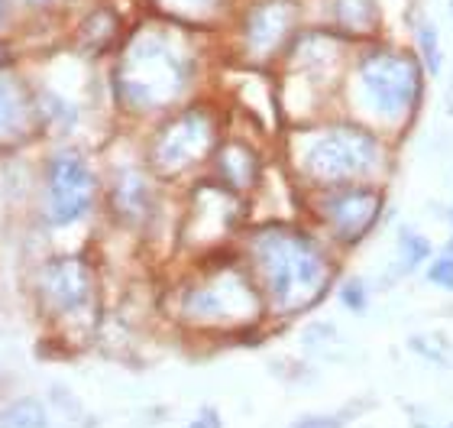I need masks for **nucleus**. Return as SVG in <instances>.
<instances>
[{
  "label": "nucleus",
  "mask_w": 453,
  "mask_h": 428,
  "mask_svg": "<svg viewBox=\"0 0 453 428\" xmlns=\"http://www.w3.org/2000/svg\"><path fill=\"white\" fill-rule=\"evenodd\" d=\"M188 428H224V425H220V416H218V412H214V409H204L198 416V419L191 422Z\"/></svg>",
  "instance_id": "obj_15"
},
{
  "label": "nucleus",
  "mask_w": 453,
  "mask_h": 428,
  "mask_svg": "<svg viewBox=\"0 0 453 428\" xmlns=\"http://www.w3.org/2000/svg\"><path fill=\"white\" fill-rule=\"evenodd\" d=\"M340 299H343V305H349L353 312H363V305H366V292H363L359 283H349L347 289L340 292Z\"/></svg>",
  "instance_id": "obj_14"
},
{
  "label": "nucleus",
  "mask_w": 453,
  "mask_h": 428,
  "mask_svg": "<svg viewBox=\"0 0 453 428\" xmlns=\"http://www.w3.org/2000/svg\"><path fill=\"white\" fill-rule=\"evenodd\" d=\"M95 201V175L78 156H58L49 166V205L46 214L56 228L85 218Z\"/></svg>",
  "instance_id": "obj_5"
},
{
  "label": "nucleus",
  "mask_w": 453,
  "mask_h": 428,
  "mask_svg": "<svg viewBox=\"0 0 453 428\" xmlns=\"http://www.w3.org/2000/svg\"><path fill=\"white\" fill-rule=\"evenodd\" d=\"M427 279H431V283H437V285H444V289H453V253L434 260V263H431V269H427Z\"/></svg>",
  "instance_id": "obj_13"
},
{
  "label": "nucleus",
  "mask_w": 453,
  "mask_h": 428,
  "mask_svg": "<svg viewBox=\"0 0 453 428\" xmlns=\"http://www.w3.org/2000/svg\"><path fill=\"white\" fill-rule=\"evenodd\" d=\"M0 428H49V412L39 400L27 396L0 412Z\"/></svg>",
  "instance_id": "obj_9"
},
{
  "label": "nucleus",
  "mask_w": 453,
  "mask_h": 428,
  "mask_svg": "<svg viewBox=\"0 0 453 428\" xmlns=\"http://www.w3.org/2000/svg\"><path fill=\"white\" fill-rule=\"evenodd\" d=\"M402 250H405L408 267H418V263L427 257V250H431V247H427L425 237H418V234H411V230H408L405 237H402Z\"/></svg>",
  "instance_id": "obj_12"
},
{
  "label": "nucleus",
  "mask_w": 453,
  "mask_h": 428,
  "mask_svg": "<svg viewBox=\"0 0 453 428\" xmlns=\"http://www.w3.org/2000/svg\"><path fill=\"white\" fill-rule=\"evenodd\" d=\"M42 289L58 312H81L91 299V279L81 260H56L42 273Z\"/></svg>",
  "instance_id": "obj_8"
},
{
  "label": "nucleus",
  "mask_w": 453,
  "mask_h": 428,
  "mask_svg": "<svg viewBox=\"0 0 453 428\" xmlns=\"http://www.w3.org/2000/svg\"><path fill=\"white\" fill-rule=\"evenodd\" d=\"M359 82L366 88L369 105L386 117L408 114L421 91V75H418L415 62L405 56H388V52L363 58Z\"/></svg>",
  "instance_id": "obj_3"
},
{
  "label": "nucleus",
  "mask_w": 453,
  "mask_h": 428,
  "mask_svg": "<svg viewBox=\"0 0 453 428\" xmlns=\"http://www.w3.org/2000/svg\"><path fill=\"white\" fill-rule=\"evenodd\" d=\"M23 121V101H19L17 88L0 82V136H10Z\"/></svg>",
  "instance_id": "obj_10"
},
{
  "label": "nucleus",
  "mask_w": 453,
  "mask_h": 428,
  "mask_svg": "<svg viewBox=\"0 0 453 428\" xmlns=\"http://www.w3.org/2000/svg\"><path fill=\"white\" fill-rule=\"evenodd\" d=\"M418 46H421V56L427 62V72H437L441 68V39H437L434 23H421L418 27Z\"/></svg>",
  "instance_id": "obj_11"
},
{
  "label": "nucleus",
  "mask_w": 453,
  "mask_h": 428,
  "mask_svg": "<svg viewBox=\"0 0 453 428\" xmlns=\"http://www.w3.org/2000/svg\"><path fill=\"white\" fill-rule=\"evenodd\" d=\"M450 428H453V425H450Z\"/></svg>",
  "instance_id": "obj_18"
},
{
  "label": "nucleus",
  "mask_w": 453,
  "mask_h": 428,
  "mask_svg": "<svg viewBox=\"0 0 453 428\" xmlns=\"http://www.w3.org/2000/svg\"><path fill=\"white\" fill-rule=\"evenodd\" d=\"M256 263L279 308H302L321 292L327 267L311 240L285 230H269L256 240Z\"/></svg>",
  "instance_id": "obj_1"
},
{
  "label": "nucleus",
  "mask_w": 453,
  "mask_h": 428,
  "mask_svg": "<svg viewBox=\"0 0 453 428\" xmlns=\"http://www.w3.org/2000/svg\"><path fill=\"white\" fill-rule=\"evenodd\" d=\"M379 211V198L366 189H349V191H337L331 198L324 201V214L334 224L343 240H359L372 228Z\"/></svg>",
  "instance_id": "obj_7"
},
{
  "label": "nucleus",
  "mask_w": 453,
  "mask_h": 428,
  "mask_svg": "<svg viewBox=\"0 0 453 428\" xmlns=\"http://www.w3.org/2000/svg\"><path fill=\"white\" fill-rule=\"evenodd\" d=\"M185 85V66L159 39H142L127 58L123 68V88L127 97L140 107L165 105L179 95Z\"/></svg>",
  "instance_id": "obj_2"
},
{
  "label": "nucleus",
  "mask_w": 453,
  "mask_h": 428,
  "mask_svg": "<svg viewBox=\"0 0 453 428\" xmlns=\"http://www.w3.org/2000/svg\"><path fill=\"white\" fill-rule=\"evenodd\" d=\"M292 428H340V422L337 419H302Z\"/></svg>",
  "instance_id": "obj_16"
},
{
  "label": "nucleus",
  "mask_w": 453,
  "mask_h": 428,
  "mask_svg": "<svg viewBox=\"0 0 453 428\" xmlns=\"http://www.w3.org/2000/svg\"><path fill=\"white\" fill-rule=\"evenodd\" d=\"M211 146V124L208 117L185 114L179 124H172L159 140V162L169 169H181L188 162H198Z\"/></svg>",
  "instance_id": "obj_6"
},
{
  "label": "nucleus",
  "mask_w": 453,
  "mask_h": 428,
  "mask_svg": "<svg viewBox=\"0 0 453 428\" xmlns=\"http://www.w3.org/2000/svg\"><path fill=\"white\" fill-rule=\"evenodd\" d=\"M376 143L372 136L359 134V130H334L314 140L304 152V166L314 179L324 182H343L366 175L376 166Z\"/></svg>",
  "instance_id": "obj_4"
},
{
  "label": "nucleus",
  "mask_w": 453,
  "mask_h": 428,
  "mask_svg": "<svg viewBox=\"0 0 453 428\" xmlns=\"http://www.w3.org/2000/svg\"><path fill=\"white\" fill-rule=\"evenodd\" d=\"M447 253H453V240H450V247H447Z\"/></svg>",
  "instance_id": "obj_17"
}]
</instances>
